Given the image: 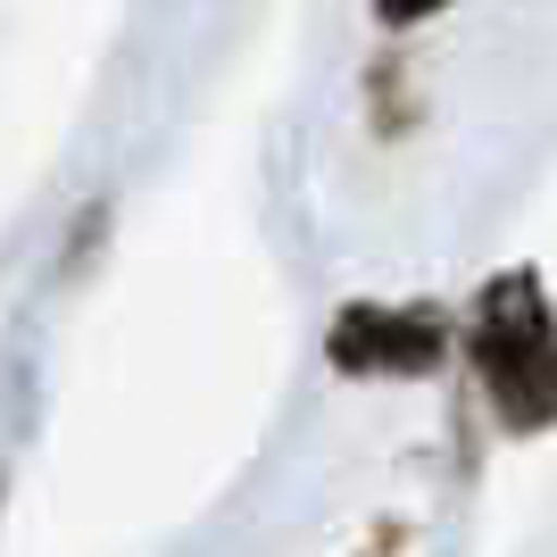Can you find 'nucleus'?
<instances>
[{
	"label": "nucleus",
	"mask_w": 557,
	"mask_h": 557,
	"mask_svg": "<svg viewBox=\"0 0 557 557\" xmlns=\"http://www.w3.org/2000/svg\"><path fill=\"white\" fill-rule=\"evenodd\" d=\"M474 367L491 383V408L516 433L557 424V317L533 275H499L474 317Z\"/></svg>",
	"instance_id": "1"
},
{
	"label": "nucleus",
	"mask_w": 557,
	"mask_h": 557,
	"mask_svg": "<svg viewBox=\"0 0 557 557\" xmlns=\"http://www.w3.org/2000/svg\"><path fill=\"white\" fill-rule=\"evenodd\" d=\"M374 9H383L392 25H408V17H424V9H442V0H374Z\"/></svg>",
	"instance_id": "3"
},
{
	"label": "nucleus",
	"mask_w": 557,
	"mask_h": 557,
	"mask_svg": "<svg viewBox=\"0 0 557 557\" xmlns=\"http://www.w3.org/2000/svg\"><path fill=\"white\" fill-rule=\"evenodd\" d=\"M442 358V325L417 308H342L333 325V367L349 374H424Z\"/></svg>",
	"instance_id": "2"
}]
</instances>
